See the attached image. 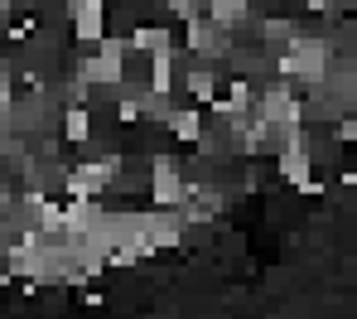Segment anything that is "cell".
Returning <instances> with one entry per match:
<instances>
[{
    "mask_svg": "<svg viewBox=\"0 0 357 319\" xmlns=\"http://www.w3.org/2000/svg\"><path fill=\"white\" fill-rule=\"evenodd\" d=\"M68 20H73V39L82 49H92L107 34V0H73L68 5Z\"/></svg>",
    "mask_w": 357,
    "mask_h": 319,
    "instance_id": "obj_1",
    "label": "cell"
},
{
    "mask_svg": "<svg viewBox=\"0 0 357 319\" xmlns=\"http://www.w3.org/2000/svg\"><path fill=\"white\" fill-rule=\"evenodd\" d=\"M63 140L87 145L92 140V107H63Z\"/></svg>",
    "mask_w": 357,
    "mask_h": 319,
    "instance_id": "obj_2",
    "label": "cell"
},
{
    "mask_svg": "<svg viewBox=\"0 0 357 319\" xmlns=\"http://www.w3.org/2000/svg\"><path fill=\"white\" fill-rule=\"evenodd\" d=\"M165 126L174 131V140L188 145V140H198V135H203V117H198V107H174V117H169Z\"/></svg>",
    "mask_w": 357,
    "mask_h": 319,
    "instance_id": "obj_3",
    "label": "cell"
}]
</instances>
